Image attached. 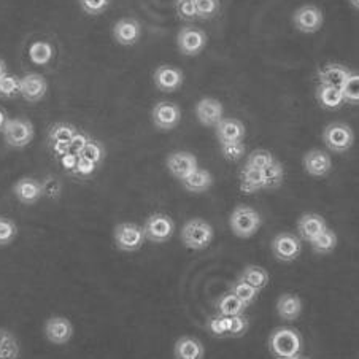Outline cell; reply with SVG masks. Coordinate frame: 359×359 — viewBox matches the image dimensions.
Instances as JSON below:
<instances>
[{"mask_svg": "<svg viewBox=\"0 0 359 359\" xmlns=\"http://www.w3.org/2000/svg\"><path fill=\"white\" fill-rule=\"evenodd\" d=\"M267 346L275 359H290L301 355L304 348V339L297 329L291 326H280L271 332Z\"/></svg>", "mask_w": 359, "mask_h": 359, "instance_id": "6da1fadb", "label": "cell"}, {"mask_svg": "<svg viewBox=\"0 0 359 359\" xmlns=\"http://www.w3.org/2000/svg\"><path fill=\"white\" fill-rule=\"evenodd\" d=\"M180 237H182L184 247L201 251L210 247L215 237V231L208 221L202 218H193L183 224Z\"/></svg>", "mask_w": 359, "mask_h": 359, "instance_id": "7a4b0ae2", "label": "cell"}, {"mask_svg": "<svg viewBox=\"0 0 359 359\" xmlns=\"http://www.w3.org/2000/svg\"><path fill=\"white\" fill-rule=\"evenodd\" d=\"M229 226L238 238H250L261 229V215L248 205H237L229 217Z\"/></svg>", "mask_w": 359, "mask_h": 359, "instance_id": "3957f363", "label": "cell"}, {"mask_svg": "<svg viewBox=\"0 0 359 359\" xmlns=\"http://www.w3.org/2000/svg\"><path fill=\"white\" fill-rule=\"evenodd\" d=\"M2 135L10 148L22 149L32 143L35 128L32 121H29L26 118H10L2 130Z\"/></svg>", "mask_w": 359, "mask_h": 359, "instance_id": "277c9868", "label": "cell"}, {"mask_svg": "<svg viewBox=\"0 0 359 359\" xmlns=\"http://www.w3.org/2000/svg\"><path fill=\"white\" fill-rule=\"evenodd\" d=\"M113 241H115V245L119 251L135 253V251H139L143 247L147 237L142 226L126 221V223L116 224L115 231H113Z\"/></svg>", "mask_w": 359, "mask_h": 359, "instance_id": "5b68a950", "label": "cell"}, {"mask_svg": "<svg viewBox=\"0 0 359 359\" xmlns=\"http://www.w3.org/2000/svg\"><path fill=\"white\" fill-rule=\"evenodd\" d=\"M323 142L332 153H346L355 143V133L346 123H331L323 130Z\"/></svg>", "mask_w": 359, "mask_h": 359, "instance_id": "8992f818", "label": "cell"}, {"mask_svg": "<svg viewBox=\"0 0 359 359\" xmlns=\"http://www.w3.org/2000/svg\"><path fill=\"white\" fill-rule=\"evenodd\" d=\"M147 241L153 243H165L175 234V221L165 213H153L142 226Z\"/></svg>", "mask_w": 359, "mask_h": 359, "instance_id": "52a82bcc", "label": "cell"}, {"mask_svg": "<svg viewBox=\"0 0 359 359\" xmlns=\"http://www.w3.org/2000/svg\"><path fill=\"white\" fill-rule=\"evenodd\" d=\"M207 43H208V37L205 31H202L201 27L188 24V26H184L178 31L177 46H178V51L182 53L183 56L193 57V56L201 55V53L205 50Z\"/></svg>", "mask_w": 359, "mask_h": 359, "instance_id": "ba28073f", "label": "cell"}, {"mask_svg": "<svg viewBox=\"0 0 359 359\" xmlns=\"http://www.w3.org/2000/svg\"><path fill=\"white\" fill-rule=\"evenodd\" d=\"M292 24L299 32L302 34H316L325 24V13L316 5L307 4L299 7L292 15Z\"/></svg>", "mask_w": 359, "mask_h": 359, "instance_id": "9c48e42d", "label": "cell"}, {"mask_svg": "<svg viewBox=\"0 0 359 359\" xmlns=\"http://www.w3.org/2000/svg\"><path fill=\"white\" fill-rule=\"evenodd\" d=\"M272 255L281 262L296 261L302 253L301 241L290 232H280L272 238Z\"/></svg>", "mask_w": 359, "mask_h": 359, "instance_id": "30bf717a", "label": "cell"}, {"mask_svg": "<svg viewBox=\"0 0 359 359\" xmlns=\"http://www.w3.org/2000/svg\"><path fill=\"white\" fill-rule=\"evenodd\" d=\"M151 119L159 130H172L182 121V109L175 102H158L151 110Z\"/></svg>", "mask_w": 359, "mask_h": 359, "instance_id": "8fae6325", "label": "cell"}, {"mask_svg": "<svg viewBox=\"0 0 359 359\" xmlns=\"http://www.w3.org/2000/svg\"><path fill=\"white\" fill-rule=\"evenodd\" d=\"M43 332L48 342L55 345L69 344L74 337V323L65 316H51L45 321Z\"/></svg>", "mask_w": 359, "mask_h": 359, "instance_id": "7c38bea8", "label": "cell"}, {"mask_svg": "<svg viewBox=\"0 0 359 359\" xmlns=\"http://www.w3.org/2000/svg\"><path fill=\"white\" fill-rule=\"evenodd\" d=\"M165 167L173 178L183 182L194 170L199 169V163L193 153L189 151H173L165 159Z\"/></svg>", "mask_w": 359, "mask_h": 359, "instance_id": "4fadbf2b", "label": "cell"}, {"mask_svg": "<svg viewBox=\"0 0 359 359\" xmlns=\"http://www.w3.org/2000/svg\"><path fill=\"white\" fill-rule=\"evenodd\" d=\"M76 130L79 129L70 123H56L48 130V143H50V148L57 158H61L62 154L69 151V145Z\"/></svg>", "mask_w": 359, "mask_h": 359, "instance_id": "5bb4252c", "label": "cell"}, {"mask_svg": "<svg viewBox=\"0 0 359 359\" xmlns=\"http://www.w3.org/2000/svg\"><path fill=\"white\" fill-rule=\"evenodd\" d=\"M153 81L159 91L163 93H175L184 83V74L175 65H159L153 74Z\"/></svg>", "mask_w": 359, "mask_h": 359, "instance_id": "9a60e30c", "label": "cell"}, {"mask_svg": "<svg viewBox=\"0 0 359 359\" xmlns=\"http://www.w3.org/2000/svg\"><path fill=\"white\" fill-rule=\"evenodd\" d=\"M13 194L24 205H34L45 196V187L37 178L22 177L13 184Z\"/></svg>", "mask_w": 359, "mask_h": 359, "instance_id": "2e32d148", "label": "cell"}, {"mask_svg": "<svg viewBox=\"0 0 359 359\" xmlns=\"http://www.w3.org/2000/svg\"><path fill=\"white\" fill-rule=\"evenodd\" d=\"M196 118L205 128H215L224 118V107L218 99L202 97L196 104Z\"/></svg>", "mask_w": 359, "mask_h": 359, "instance_id": "e0dca14e", "label": "cell"}, {"mask_svg": "<svg viewBox=\"0 0 359 359\" xmlns=\"http://www.w3.org/2000/svg\"><path fill=\"white\" fill-rule=\"evenodd\" d=\"M111 35L121 46H134L142 37V26L134 18H121L113 26Z\"/></svg>", "mask_w": 359, "mask_h": 359, "instance_id": "ac0fdd59", "label": "cell"}, {"mask_svg": "<svg viewBox=\"0 0 359 359\" xmlns=\"http://www.w3.org/2000/svg\"><path fill=\"white\" fill-rule=\"evenodd\" d=\"M302 165L304 170L307 172L310 177L323 178L331 173L332 159L326 151H323V149H310V151L304 154Z\"/></svg>", "mask_w": 359, "mask_h": 359, "instance_id": "d6986e66", "label": "cell"}, {"mask_svg": "<svg viewBox=\"0 0 359 359\" xmlns=\"http://www.w3.org/2000/svg\"><path fill=\"white\" fill-rule=\"evenodd\" d=\"M48 93V81L43 75L26 74L21 79V97L26 102H40Z\"/></svg>", "mask_w": 359, "mask_h": 359, "instance_id": "ffe728a7", "label": "cell"}, {"mask_svg": "<svg viewBox=\"0 0 359 359\" xmlns=\"http://www.w3.org/2000/svg\"><path fill=\"white\" fill-rule=\"evenodd\" d=\"M215 133H217L219 145H223V143L243 142L245 135H247V129H245V124L241 119L223 118L217 126H215Z\"/></svg>", "mask_w": 359, "mask_h": 359, "instance_id": "44dd1931", "label": "cell"}, {"mask_svg": "<svg viewBox=\"0 0 359 359\" xmlns=\"http://www.w3.org/2000/svg\"><path fill=\"white\" fill-rule=\"evenodd\" d=\"M350 75L351 70L346 65L339 62H327L318 70V75L316 76H318L320 85L342 89Z\"/></svg>", "mask_w": 359, "mask_h": 359, "instance_id": "7402d4cb", "label": "cell"}, {"mask_svg": "<svg viewBox=\"0 0 359 359\" xmlns=\"http://www.w3.org/2000/svg\"><path fill=\"white\" fill-rule=\"evenodd\" d=\"M326 229H327L326 219L318 213H304L302 217L297 219L299 237L309 243L320 234H323Z\"/></svg>", "mask_w": 359, "mask_h": 359, "instance_id": "603a6c76", "label": "cell"}, {"mask_svg": "<svg viewBox=\"0 0 359 359\" xmlns=\"http://www.w3.org/2000/svg\"><path fill=\"white\" fill-rule=\"evenodd\" d=\"M173 356L175 359H203L205 348L199 339L193 336L180 337L173 346Z\"/></svg>", "mask_w": 359, "mask_h": 359, "instance_id": "cb8c5ba5", "label": "cell"}, {"mask_svg": "<svg viewBox=\"0 0 359 359\" xmlns=\"http://www.w3.org/2000/svg\"><path fill=\"white\" fill-rule=\"evenodd\" d=\"M315 97L316 102H318V105L326 111H336L339 109H342V105L345 104L342 89L326 85H320L316 88Z\"/></svg>", "mask_w": 359, "mask_h": 359, "instance_id": "d4e9b609", "label": "cell"}, {"mask_svg": "<svg viewBox=\"0 0 359 359\" xmlns=\"http://www.w3.org/2000/svg\"><path fill=\"white\" fill-rule=\"evenodd\" d=\"M277 313L283 321H296L302 313V301L297 294L285 292L277 301Z\"/></svg>", "mask_w": 359, "mask_h": 359, "instance_id": "484cf974", "label": "cell"}, {"mask_svg": "<svg viewBox=\"0 0 359 359\" xmlns=\"http://www.w3.org/2000/svg\"><path fill=\"white\" fill-rule=\"evenodd\" d=\"M183 188L188 191V193L193 194H201L205 193V191L213 187V175L207 169H197L189 177H187L182 182Z\"/></svg>", "mask_w": 359, "mask_h": 359, "instance_id": "4316f807", "label": "cell"}, {"mask_svg": "<svg viewBox=\"0 0 359 359\" xmlns=\"http://www.w3.org/2000/svg\"><path fill=\"white\" fill-rule=\"evenodd\" d=\"M241 191L243 194H255L264 189V178H262V170L253 169L250 165H243L241 170Z\"/></svg>", "mask_w": 359, "mask_h": 359, "instance_id": "83f0119b", "label": "cell"}, {"mask_svg": "<svg viewBox=\"0 0 359 359\" xmlns=\"http://www.w3.org/2000/svg\"><path fill=\"white\" fill-rule=\"evenodd\" d=\"M215 307H217V312L219 315L227 316V318L237 315H245V310H247V305H245L236 294H232L231 291L224 292V294L218 299L217 304H215Z\"/></svg>", "mask_w": 359, "mask_h": 359, "instance_id": "f1b7e54d", "label": "cell"}, {"mask_svg": "<svg viewBox=\"0 0 359 359\" xmlns=\"http://www.w3.org/2000/svg\"><path fill=\"white\" fill-rule=\"evenodd\" d=\"M238 278L245 281V283H248L250 286H253L255 290L262 291L269 285V278L271 277H269V272L264 267L251 264L243 269L241 275H238Z\"/></svg>", "mask_w": 359, "mask_h": 359, "instance_id": "f546056e", "label": "cell"}, {"mask_svg": "<svg viewBox=\"0 0 359 359\" xmlns=\"http://www.w3.org/2000/svg\"><path fill=\"white\" fill-rule=\"evenodd\" d=\"M20 342L13 332L0 327V359H20Z\"/></svg>", "mask_w": 359, "mask_h": 359, "instance_id": "4dcf8cb0", "label": "cell"}, {"mask_svg": "<svg viewBox=\"0 0 359 359\" xmlns=\"http://www.w3.org/2000/svg\"><path fill=\"white\" fill-rule=\"evenodd\" d=\"M29 57H31V61L35 65H46L55 57V48H53L50 41L37 40L29 48Z\"/></svg>", "mask_w": 359, "mask_h": 359, "instance_id": "1f68e13d", "label": "cell"}, {"mask_svg": "<svg viewBox=\"0 0 359 359\" xmlns=\"http://www.w3.org/2000/svg\"><path fill=\"white\" fill-rule=\"evenodd\" d=\"M262 178H264V189H278L285 182V167L280 161L275 159L271 165H267L262 170Z\"/></svg>", "mask_w": 359, "mask_h": 359, "instance_id": "d6a6232c", "label": "cell"}, {"mask_svg": "<svg viewBox=\"0 0 359 359\" xmlns=\"http://www.w3.org/2000/svg\"><path fill=\"white\" fill-rule=\"evenodd\" d=\"M310 245H312V250L316 255H329L332 253L337 247V234L327 227L323 234L313 238V241L310 242Z\"/></svg>", "mask_w": 359, "mask_h": 359, "instance_id": "836d02e7", "label": "cell"}, {"mask_svg": "<svg viewBox=\"0 0 359 359\" xmlns=\"http://www.w3.org/2000/svg\"><path fill=\"white\" fill-rule=\"evenodd\" d=\"M229 291L232 292V294H236L241 301L247 305V307H250L251 304L256 302V299H258L259 292L258 290H255L253 286H250L248 283H245V281H242L241 278H237L234 283H232L229 286Z\"/></svg>", "mask_w": 359, "mask_h": 359, "instance_id": "e575fe53", "label": "cell"}, {"mask_svg": "<svg viewBox=\"0 0 359 359\" xmlns=\"http://www.w3.org/2000/svg\"><path fill=\"white\" fill-rule=\"evenodd\" d=\"M105 156H107V149L104 147V143L93 139V137H91V140L86 143V147L83 148V151L80 153V158H85L97 165L104 163Z\"/></svg>", "mask_w": 359, "mask_h": 359, "instance_id": "d590c367", "label": "cell"}, {"mask_svg": "<svg viewBox=\"0 0 359 359\" xmlns=\"http://www.w3.org/2000/svg\"><path fill=\"white\" fill-rule=\"evenodd\" d=\"M21 95V79L18 75L7 74L0 79V97L15 99Z\"/></svg>", "mask_w": 359, "mask_h": 359, "instance_id": "8d00e7d4", "label": "cell"}, {"mask_svg": "<svg viewBox=\"0 0 359 359\" xmlns=\"http://www.w3.org/2000/svg\"><path fill=\"white\" fill-rule=\"evenodd\" d=\"M207 329L213 337H218V339L229 337V318L219 313L210 316L207 321Z\"/></svg>", "mask_w": 359, "mask_h": 359, "instance_id": "74e56055", "label": "cell"}, {"mask_svg": "<svg viewBox=\"0 0 359 359\" xmlns=\"http://www.w3.org/2000/svg\"><path fill=\"white\" fill-rule=\"evenodd\" d=\"M273 161H275V156L271 151L258 148L248 154L245 165H250V167H253V169H258V170H264L267 165H271L273 163Z\"/></svg>", "mask_w": 359, "mask_h": 359, "instance_id": "f35d334b", "label": "cell"}, {"mask_svg": "<svg viewBox=\"0 0 359 359\" xmlns=\"http://www.w3.org/2000/svg\"><path fill=\"white\" fill-rule=\"evenodd\" d=\"M342 94L345 104L359 105V72H351L345 86L342 88Z\"/></svg>", "mask_w": 359, "mask_h": 359, "instance_id": "ab89813d", "label": "cell"}, {"mask_svg": "<svg viewBox=\"0 0 359 359\" xmlns=\"http://www.w3.org/2000/svg\"><path fill=\"white\" fill-rule=\"evenodd\" d=\"M18 236V226L13 219L0 217V247H8Z\"/></svg>", "mask_w": 359, "mask_h": 359, "instance_id": "60d3db41", "label": "cell"}, {"mask_svg": "<svg viewBox=\"0 0 359 359\" xmlns=\"http://www.w3.org/2000/svg\"><path fill=\"white\" fill-rule=\"evenodd\" d=\"M194 4L199 20H212L219 11V0H194Z\"/></svg>", "mask_w": 359, "mask_h": 359, "instance_id": "b9f144b4", "label": "cell"}, {"mask_svg": "<svg viewBox=\"0 0 359 359\" xmlns=\"http://www.w3.org/2000/svg\"><path fill=\"white\" fill-rule=\"evenodd\" d=\"M245 153H247V147H245L243 142H234V143H223L221 145V154L226 161H231V163H236V161H241Z\"/></svg>", "mask_w": 359, "mask_h": 359, "instance_id": "7bdbcfd3", "label": "cell"}, {"mask_svg": "<svg viewBox=\"0 0 359 359\" xmlns=\"http://www.w3.org/2000/svg\"><path fill=\"white\" fill-rule=\"evenodd\" d=\"M79 4L83 13L89 16H99L109 10L111 0H79Z\"/></svg>", "mask_w": 359, "mask_h": 359, "instance_id": "ee69618b", "label": "cell"}, {"mask_svg": "<svg viewBox=\"0 0 359 359\" xmlns=\"http://www.w3.org/2000/svg\"><path fill=\"white\" fill-rule=\"evenodd\" d=\"M177 15L184 22H193L197 20V10L194 0H177L175 2Z\"/></svg>", "mask_w": 359, "mask_h": 359, "instance_id": "f6af8a7d", "label": "cell"}, {"mask_svg": "<svg viewBox=\"0 0 359 359\" xmlns=\"http://www.w3.org/2000/svg\"><path fill=\"white\" fill-rule=\"evenodd\" d=\"M250 327V320L245 315L231 316L229 318V337H243Z\"/></svg>", "mask_w": 359, "mask_h": 359, "instance_id": "bcb514c9", "label": "cell"}, {"mask_svg": "<svg viewBox=\"0 0 359 359\" xmlns=\"http://www.w3.org/2000/svg\"><path fill=\"white\" fill-rule=\"evenodd\" d=\"M97 169H99L97 164H94V163H91V161H88L85 158H79V164H76L74 175L86 180V178H91L94 173L97 172Z\"/></svg>", "mask_w": 359, "mask_h": 359, "instance_id": "7dc6e473", "label": "cell"}, {"mask_svg": "<svg viewBox=\"0 0 359 359\" xmlns=\"http://www.w3.org/2000/svg\"><path fill=\"white\" fill-rule=\"evenodd\" d=\"M89 140H91V135L83 133V130H76V134L74 135V139H72L70 145H69V151L79 154V156H80V153L83 151V148L86 147V143Z\"/></svg>", "mask_w": 359, "mask_h": 359, "instance_id": "c3c4849f", "label": "cell"}, {"mask_svg": "<svg viewBox=\"0 0 359 359\" xmlns=\"http://www.w3.org/2000/svg\"><path fill=\"white\" fill-rule=\"evenodd\" d=\"M79 158H80L79 154L67 151L65 154H62L61 158H59V161H61L62 169L65 172H69V173H72V175H74V172L76 169V164H79Z\"/></svg>", "mask_w": 359, "mask_h": 359, "instance_id": "681fc988", "label": "cell"}, {"mask_svg": "<svg viewBox=\"0 0 359 359\" xmlns=\"http://www.w3.org/2000/svg\"><path fill=\"white\" fill-rule=\"evenodd\" d=\"M8 115H7V111H5V109H2V107H0V133H2L4 130V128H5V124L8 123Z\"/></svg>", "mask_w": 359, "mask_h": 359, "instance_id": "f907efd6", "label": "cell"}, {"mask_svg": "<svg viewBox=\"0 0 359 359\" xmlns=\"http://www.w3.org/2000/svg\"><path fill=\"white\" fill-rule=\"evenodd\" d=\"M7 74H8V65L2 57H0V79H4Z\"/></svg>", "mask_w": 359, "mask_h": 359, "instance_id": "816d5d0a", "label": "cell"}, {"mask_svg": "<svg viewBox=\"0 0 359 359\" xmlns=\"http://www.w3.org/2000/svg\"><path fill=\"white\" fill-rule=\"evenodd\" d=\"M348 4L351 5L353 8H355V10H358V11H359V0H348Z\"/></svg>", "mask_w": 359, "mask_h": 359, "instance_id": "f5cc1de1", "label": "cell"}, {"mask_svg": "<svg viewBox=\"0 0 359 359\" xmlns=\"http://www.w3.org/2000/svg\"><path fill=\"white\" fill-rule=\"evenodd\" d=\"M290 359H309V358H305V356L297 355V356H292V358H290Z\"/></svg>", "mask_w": 359, "mask_h": 359, "instance_id": "db71d44e", "label": "cell"}]
</instances>
